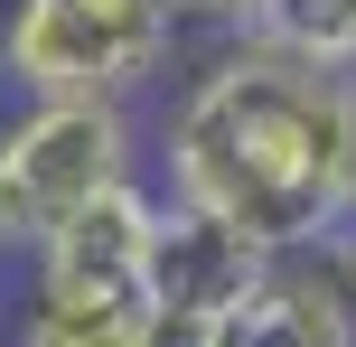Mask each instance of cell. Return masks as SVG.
Instances as JSON below:
<instances>
[{
	"instance_id": "4",
	"label": "cell",
	"mask_w": 356,
	"mask_h": 347,
	"mask_svg": "<svg viewBox=\"0 0 356 347\" xmlns=\"http://www.w3.org/2000/svg\"><path fill=\"white\" fill-rule=\"evenodd\" d=\"M188 347H356V273L347 244L272 254L216 319H197Z\"/></svg>"
},
{
	"instance_id": "3",
	"label": "cell",
	"mask_w": 356,
	"mask_h": 347,
	"mask_svg": "<svg viewBox=\"0 0 356 347\" xmlns=\"http://www.w3.org/2000/svg\"><path fill=\"white\" fill-rule=\"evenodd\" d=\"M178 38L188 19L169 0H10L0 75L19 104H141Z\"/></svg>"
},
{
	"instance_id": "2",
	"label": "cell",
	"mask_w": 356,
	"mask_h": 347,
	"mask_svg": "<svg viewBox=\"0 0 356 347\" xmlns=\"http://www.w3.org/2000/svg\"><path fill=\"white\" fill-rule=\"evenodd\" d=\"M150 179L131 104H10L0 113V263L29 273L85 207Z\"/></svg>"
},
{
	"instance_id": "8",
	"label": "cell",
	"mask_w": 356,
	"mask_h": 347,
	"mask_svg": "<svg viewBox=\"0 0 356 347\" xmlns=\"http://www.w3.org/2000/svg\"><path fill=\"white\" fill-rule=\"evenodd\" d=\"M338 244H347V273H356V225H347V235H338Z\"/></svg>"
},
{
	"instance_id": "7",
	"label": "cell",
	"mask_w": 356,
	"mask_h": 347,
	"mask_svg": "<svg viewBox=\"0 0 356 347\" xmlns=\"http://www.w3.org/2000/svg\"><path fill=\"white\" fill-rule=\"evenodd\" d=\"M244 38H263L282 56H309L328 75H356V0H263L244 19Z\"/></svg>"
},
{
	"instance_id": "1",
	"label": "cell",
	"mask_w": 356,
	"mask_h": 347,
	"mask_svg": "<svg viewBox=\"0 0 356 347\" xmlns=\"http://www.w3.org/2000/svg\"><path fill=\"white\" fill-rule=\"evenodd\" d=\"M169 207L244 235L253 254H319L356 225V75L225 38L160 122Z\"/></svg>"
},
{
	"instance_id": "6",
	"label": "cell",
	"mask_w": 356,
	"mask_h": 347,
	"mask_svg": "<svg viewBox=\"0 0 356 347\" xmlns=\"http://www.w3.org/2000/svg\"><path fill=\"white\" fill-rule=\"evenodd\" d=\"M10 347H188L178 319L150 291H75V282H29Z\"/></svg>"
},
{
	"instance_id": "9",
	"label": "cell",
	"mask_w": 356,
	"mask_h": 347,
	"mask_svg": "<svg viewBox=\"0 0 356 347\" xmlns=\"http://www.w3.org/2000/svg\"><path fill=\"white\" fill-rule=\"evenodd\" d=\"M0 347H10V338H0Z\"/></svg>"
},
{
	"instance_id": "5",
	"label": "cell",
	"mask_w": 356,
	"mask_h": 347,
	"mask_svg": "<svg viewBox=\"0 0 356 347\" xmlns=\"http://www.w3.org/2000/svg\"><path fill=\"white\" fill-rule=\"evenodd\" d=\"M263 263L272 254H253L244 235H225V225H207V216H188V207L160 197V225H150V300L178 319V338H188L197 319H216Z\"/></svg>"
}]
</instances>
